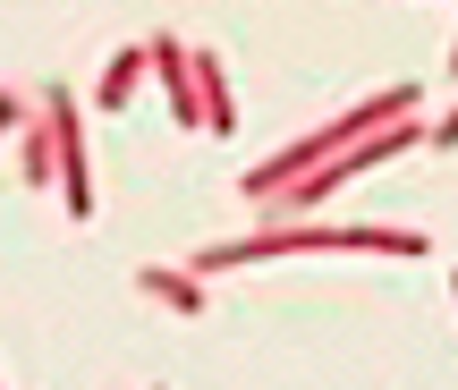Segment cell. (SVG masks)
Here are the masks:
<instances>
[{
  "label": "cell",
  "mask_w": 458,
  "mask_h": 390,
  "mask_svg": "<svg viewBox=\"0 0 458 390\" xmlns=\"http://www.w3.org/2000/svg\"><path fill=\"white\" fill-rule=\"evenodd\" d=\"M136 289L162 297L170 314H204V280H196V263H145V272H136Z\"/></svg>",
  "instance_id": "cell-5"
},
{
  "label": "cell",
  "mask_w": 458,
  "mask_h": 390,
  "mask_svg": "<svg viewBox=\"0 0 458 390\" xmlns=\"http://www.w3.org/2000/svg\"><path fill=\"white\" fill-rule=\"evenodd\" d=\"M51 128V153H60V195H68V221H94V162H85V111L68 85H43V111Z\"/></svg>",
  "instance_id": "cell-3"
},
{
  "label": "cell",
  "mask_w": 458,
  "mask_h": 390,
  "mask_svg": "<svg viewBox=\"0 0 458 390\" xmlns=\"http://www.w3.org/2000/svg\"><path fill=\"white\" fill-rule=\"evenodd\" d=\"M399 119H416V85H382L374 102H357V111H340V119H323L314 136H289V145L272 153V162H255L246 170V204H280L289 187H306L323 162H340L348 145H365V136H382V128H399Z\"/></svg>",
  "instance_id": "cell-1"
},
{
  "label": "cell",
  "mask_w": 458,
  "mask_h": 390,
  "mask_svg": "<svg viewBox=\"0 0 458 390\" xmlns=\"http://www.w3.org/2000/svg\"><path fill=\"white\" fill-rule=\"evenodd\" d=\"M196 85H204V136H229L238 128V102H229V77L213 51H196Z\"/></svg>",
  "instance_id": "cell-7"
},
{
  "label": "cell",
  "mask_w": 458,
  "mask_h": 390,
  "mask_svg": "<svg viewBox=\"0 0 458 390\" xmlns=\"http://www.w3.org/2000/svg\"><path fill=\"white\" fill-rule=\"evenodd\" d=\"M145 68H153V51L136 43V51H119L111 68H102V85H94V111H128L136 102V85H145Z\"/></svg>",
  "instance_id": "cell-6"
},
{
  "label": "cell",
  "mask_w": 458,
  "mask_h": 390,
  "mask_svg": "<svg viewBox=\"0 0 458 390\" xmlns=\"http://www.w3.org/2000/svg\"><path fill=\"white\" fill-rule=\"evenodd\" d=\"M450 289H458V272H450Z\"/></svg>",
  "instance_id": "cell-12"
},
{
  "label": "cell",
  "mask_w": 458,
  "mask_h": 390,
  "mask_svg": "<svg viewBox=\"0 0 458 390\" xmlns=\"http://www.w3.org/2000/svg\"><path fill=\"white\" fill-rule=\"evenodd\" d=\"M26 128V94H0V136H17Z\"/></svg>",
  "instance_id": "cell-9"
},
{
  "label": "cell",
  "mask_w": 458,
  "mask_h": 390,
  "mask_svg": "<svg viewBox=\"0 0 458 390\" xmlns=\"http://www.w3.org/2000/svg\"><path fill=\"white\" fill-rule=\"evenodd\" d=\"M450 77H458V51H450Z\"/></svg>",
  "instance_id": "cell-11"
},
{
  "label": "cell",
  "mask_w": 458,
  "mask_h": 390,
  "mask_svg": "<svg viewBox=\"0 0 458 390\" xmlns=\"http://www.w3.org/2000/svg\"><path fill=\"white\" fill-rule=\"evenodd\" d=\"M416 145H425V128H416V119H399V128H382V136H365V145H348L340 162H323L306 187H289V204H272V221H306V212L323 204V195H340L357 170H382V162H399V153H416Z\"/></svg>",
  "instance_id": "cell-2"
},
{
  "label": "cell",
  "mask_w": 458,
  "mask_h": 390,
  "mask_svg": "<svg viewBox=\"0 0 458 390\" xmlns=\"http://www.w3.org/2000/svg\"><path fill=\"white\" fill-rule=\"evenodd\" d=\"M433 153H458V111L442 119V128H433Z\"/></svg>",
  "instance_id": "cell-10"
},
{
  "label": "cell",
  "mask_w": 458,
  "mask_h": 390,
  "mask_svg": "<svg viewBox=\"0 0 458 390\" xmlns=\"http://www.w3.org/2000/svg\"><path fill=\"white\" fill-rule=\"evenodd\" d=\"M17 162H26V187H43L51 170H60V153H51V128H26V136H17Z\"/></svg>",
  "instance_id": "cell-8"
},
{
  "label": "cell",
  "mask_w": 458,
  "mask_h": 390,
  "mask_svg": "<svg viewBox=\"0 0 458 390\" xmlns=\"http://www.w3.org/2000/svg\"><path fill=\"white\" fill-rule=\"evenodd\" d=\"M153 77H162V94H170V111H179V128H204V85H196V51L187 43H170V34H153Z\"/></svg>",
  "instance_id": "cell-4"
}]
</instances>
